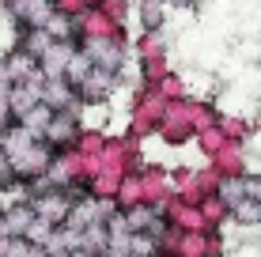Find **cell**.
<instances>
[{
  "label": "cell",
  "instance_id": "obj_6",
  "mask_svg": "<svg viewBox=\"0 0 261 257\" xmlns=\"http://www.w3.org/2000/svg\"><path fill=\"white\" fill-rule=\"evenodd\" d=\"M72 132H76V125H72L68 118H53V125H49V132H46V140H68Z\"/></svg>",
  "mask_w": 261,
  "mask_h": 257
},
{
  "label": "cell",
  "instance_id": "obj_5",
  "mask_svg": "<svg viewBox=\"0 0 261 257\" xmlns=\"http://www.w3.org/2000/svg\"><path fill=\"white\" fill-rule=\"evenodd\" d=\"M68 99H72V91H68V83H61V79H53L46 87V106H53V110H61Z\"/></svg>",
  "mask_w": 261,
  "mask_h": 257
},
{
  "label": "cell",
  "instance_id": "obj_1",
  "mask_svg": "<svg viewBox=\"0 0 261 257\" xmlns=\"http://www.w3.org/2000/svg\"><path fill=\"white\" fill-rule=\"evenodd\" d=\"M87 61H91L98 72H114V68L121 65V53H118V46H110V42L95 38L91 46H87Z\"/></svg>",
  "mask_w": 261,
  "mask_h": 257
},
{
  "label": "cell",
  "instance_id": "obj_2",
  "mask_svg": "<svg viewBox=\"0 0 261 257\" xmlns=\"http://www.w3.org/2000/svg\"><path fill=\"white\" fill-rule=\"evenodd\" d=\"M15 15H23L34 31H46V19H49V0H23L15 8Z\"/></svg>",
  "mask_w": 261,
  "mask_h": 257
},
{
  "label": "cell",
  "instance_id": "obj_4",
  "mask_svg": "<svg viewBox=\"0 0 261 257\" xmlns=\"http://www.w3.org/2000/svg\"><path fill=\"white\" fill-rule=\"evenodd\" d=\"M220 197L227 201L231 208H239L242 201H246V182H239V178H231V182H223L220 185Z\"/></svg>",
  "mask_w": 261,
  "mask_h": 257
},
{
  "label": "cell",
  "instance_id": "obj_7",
  "mask_svg": "<svg viewBox=\"0 0 261 257\" xmlns=\"http://www.w3.org/2000/svg\"><path fill=\"white\" fill-rule=\"evenodd\" d=\"M12 178H15V163H12V159H8L4 152H0V185L12 182Z\"/></svg>",
  "mask_w": 261,
  "mask_h": 257
},
{
  "label": "cell",
  "instance_id": "obj_8",
  "mask_svg": "<svg viewBox=\"0 0 261 257\" xmlns=\"http://www.w3.org/2000/svg\"><path fill=\"white\" fill-rule=\"evenodd\" d=\"M144 19H148L151 26L159 23V0H144Z\"/></svg>",
  "mask_w": 261,
  "mask_h": 257
},
{
  "label": "cell",
  "instance_id": "obj_3",
  "mask_svg": "<svg viewBox=\"0 0 261 257\" xmlns=\"http://www.w3.org/2000/svg\"><path fill=\"white\" fill-rule=\"evenodd\" d=\"M80 87H84V95H87V99H102V95H106V87H110V76H106V72H98V68H95V72L87 76Z\"/></svg>",
  "mask_w": 261,
  "mask_h": 257
}]
</instances>
